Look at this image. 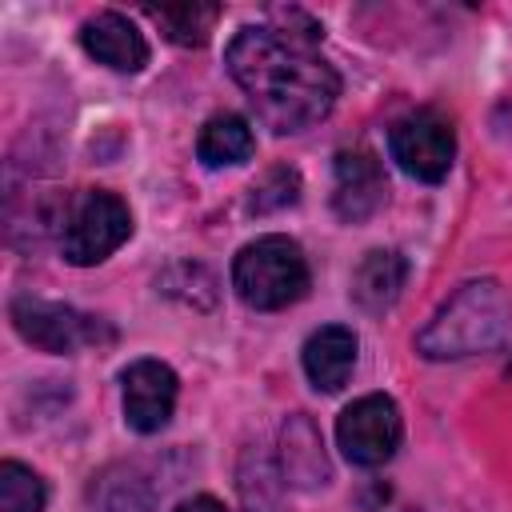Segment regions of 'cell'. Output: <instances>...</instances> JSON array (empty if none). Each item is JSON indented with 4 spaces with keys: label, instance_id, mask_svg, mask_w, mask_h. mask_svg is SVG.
I'll use <instances>...</instances> for the list:
<instances>
[{
    "label": "cell",
    "instance_id": "1",
    "mask_svg": "<svg viewBox=\"0 0 512 512\" xmlns=\"http://www.w3.org/2000/svg\"><path fill=\"white\" fill-rule=\"evenodd\" d=\"M320 24L296 8H276L272 24L240 28L228 44V72L244 88L256 120L272 132H304L320 124L336 96L340 76L316 48Z\"/></svg>",
    "mask_w": 512,
    "mask_h": 512
},
{
    "label": "cell",
    "instance_id": "11",
    "mask_svg": "<svg viewBox=\"0 0 512 512\" xmlns=\"http://www.w3.org/2000/svg\"><path fill=\"white\" fill-rule=\"evenodd\" d=\"M356 332L344 324H324L304 340V372L312 388L340 392L356 368Z\"/></svg>",
    "mask_w": 512,
    "mask_h": 512
},
{
    "label": "cell",
    "instance_id": "17",
    "mask_svg": "<svg viewBox=\"0 0 512 512\" xmlns=\"http://www.w3.org/2000/svg\"><path fill=\"white\" fill-rule=\"evenodd\" d=\"M300 200V172L296 168H272L256 188H252V200H248V212L264 216V212H280L288 204Z\"/></svg>",
    "mask_w": 512,
    "mask_h": 512
},
{
    "label": "cell",
    "instance_id": "4",
    "mask_svg": "<svg viewBox=\"0 0 512 512\" xmlns=\"http://www.w3.org/2000/svg\"><path fill=\"white\" fill-rule=\"evenodd\" d=\"M132 236V212L116 192L84 188L64 204L60 216V252L68 264L88 268L108 260Z\"/></svg>",
    "mask_w": 512,
    "mask_h": 512
},
{
    "label": "cell",
    "instance_id": "13",
    "mask_svg": "<svg viewBox=\"0 0 512 512\" xmlns=\"http://www.w3.org/2000/svg\"><path fill=\"white\" fill-rule=\"evenodd\" d=\"M256 152V136L248 128L244 116L236 112H216L204 120L200 136H196V156L204 168H228V164H244Z\"/></svg>",
    "mask_w": 512,
    "mask_h": 512
},
{
    "label": "cell",
    "instance_id": "16",
    "mask_svg": "<svg viewBox=\"0 0 512 512\" xmlns=\"http://www.w3.org/2000/svg\"><path fill=\"white\" fill-rule=\"evenodd\" d=\"M44 480L20 464V460H4L0 464V512H44Z\"/></svg>",
    "mask_w": 512,
    "mask_h": 512
},
{
    "label": "cell",
    "instance_id": "7",
    "mask_svg": "<svg viewBox=\"0 0 512 512\" xmlns=\"http://www.w3.org/2000/svg\"><path fill=\"white\" fill-rule=\"evenodd\" d=\"M400 408L392 396L384 392H368L360 400H352L340 420H336V440H340V452L360 464V468H380L396 456L400 448Z\"/></svg>",
    "mask_w": 512,
    "mask_h": 512
},
{
    "label": "cell",
    "instance_id": "3",
    "mask_svg": "<svg viewBox=\"0 0 512 512\" xmlns=\"http://www.w3.org/2000/svg\"><path fill=\"white\" fill-rule=\"evenodd\" d=\"M312 284L308 256L292 236H260L244 244L232 260V288L256 312H276L296 304Z\"/></svg>",
    "mask_w": 512,
    "mask_h": 512
},
{
    "label": "cell",
    "instance_id": "9",
    "mask_svg": "<svg viewBox=\"0 0 512 512\" xmlns=\"http://www.w3.org/2000/svg\"><path fill=\"white\" fill-rule=\"evenodd\" d=\"M388 196V180L380 160L368 148H344L336 152V172H332V208L344 224H360L380 212Z\"/></svg>",
    "mask_w": 512,
    "mask_h": 512
},
{
    "label": "cell",
    "instance_id": "14",
    "mask_svg": "<svg viewBox=\"0 0 512 512\" xmlns=\"http://www.w3.org/2000/svg\"><path fill=\"white\" fill-rule=\"evenodd\" d=\"M280 448H284V472L292 476V484H300V488L328 484V456H324V444L308 416H292L284 424Z\"/></svg>",
    "mask_w": 512,
    "mask_h": 512
},
{
    "label": "cell",
    "instance_id": "6",
    "mask_svg": "<svg viewBox=\"0 0 512 512\" xmlns=\"http://www.w3.org/2000/svg\"><path fill=\"white\" fill-rule=\"evenodd\" d=\"M388 152L400 164V172H408L412 180L440 184L456 156L452 120L436 108H416L388 128Z\"/></svg>",
    "mask_w": 512,
    "mask_h": 512
},
{
    "label": "cell",
    "instance_id": "5",
    "mask_svg": "<svg viewBox=\"0 0 512 512\" xmlns=\"http://www.w3.org/2000/svg\"><path fill=\"white\" fill-rule=\"evenodd\" d=\"M8 316L32 348L52 352V356H68V352L112 340V328L100 316H88V312H76L72 304H56L40 296H16Z\"/></svg>",
    "mask_w": 512,
    "mask_h": 512
},
{
    "label": "cell",
    "instance_id": "12",
    "mask_svg": "<svg viewBox=\"0 0 512 512\" xmlns=\"http://www.w3.org/2000/svg\"><path fill=\"white\" fill-rule=\"evenodd\" d=\"M404 280H408V260L396 248H372L352 272V296L360 308L384 312L396 304Z\"/></svg>",
    "mask_w": 512,
    "mask_h": 512
},
{
    "label": "cell",
    "instance_id": "18",
    "mask_svg": "<svg viewBox=\"0 0 512 512\" xmlns=\"http://www.w3.org/2000/svg\"><path fill=\"white\" fill-rule=\"evenodd\" d=\"M172 512H228L216 496H192V500H180Z\"/></svg>",
    "mask_w": 512,
    "mask_h": 512
},
{
    "label": "cell",
    "instance_id": "10",
    "mask_svg": "<svg viewBox=\"0 0 512 512\" xmlns=\"http://www.w3.org/2000/svg\"><path fill=\"white\" fill-rule=\"evenodd\" d=\"M80 44L92 60L108 64L112 72H140L148 64V40L144 32L120 16V12H96L80 24Z\"/></svg>",
    "mask_w": 512,
    "mask_h": 512
},
{
    "label": "cell",
    "instance_id": "2",
    "mask_svg": "<svg viewBox=\"0 0 512 512\" xmlns=\"http://www.w3.org/2000/svg\"><path fill=\"white\" fill-rule=\"evenodd\" d=\"M512 324V304L496 280L460 284L432 320L416 332V352L428 360H460L476 352H492Z\"/></svg>",
    "mask_w": 512,
    "mask_h": 512
},
{
    "label": "cell",
    "instance_id": "15",
    "mask_svg": "<svg viewBox=\"0 0 512 512\" xmlns=\"http://www.w3.org/2000/svg\"><path fill=\"white\" fill-rule=\"evenodd\" d=\"M148 20L180 48H200L208 44L216 20H220V4H164V8H148Z\"/></svg>",
    "mask_w": 512,
    "mask_h": 512
},
{
    "label": "cell",
    "instance_id": "8",
    "mask_svg": "<svg viewBox=\"0 0 512 512\" xmlns=\"http://www.w3.org/2000/svg\"><path fill=\"white\" fill-rule=\"evenodd\" d=\"M120 388H124V420L132 432L152 436L172 420L176 408V372L160 360H132L120 372Z\"/></svg>",
    "mask_w": 512,
    "mask_h": 512
}]
</instances>
